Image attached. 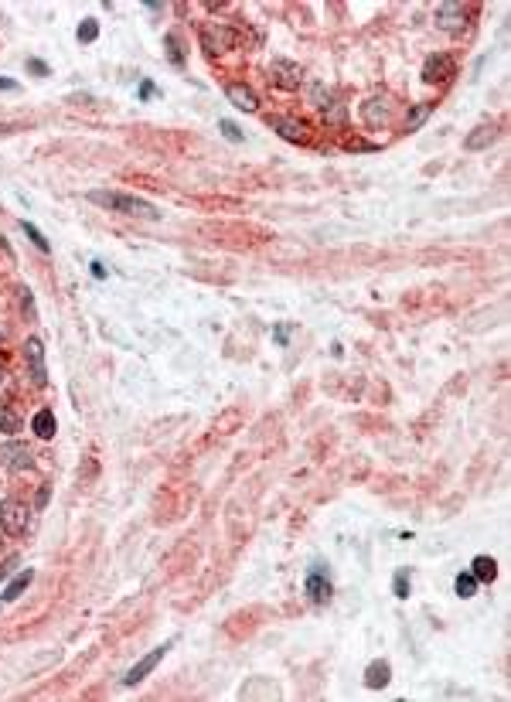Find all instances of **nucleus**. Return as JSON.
<instances>
[{"instance_id":"5","label":"nucleus","mask_w":511,"mask_h":702,"mask_svg":"<svg viewBox=\"0 0 511 702\" xmlns=\"http://www.w3.org/2000/svg\"><path fill=\"white\" fill-rule=\"evenodd\" d=\"M270 82H273L276 89H283V93H294L303 85V69L290 59H273L270 65Z\"/></svg>"},{"instance_id":"1","label":"nucleus","mask_w":511,"mask_h":702,"mask_svg":"<svg viewBox=\"0 0 511 702\" xmlns=\"http://www.w3.org/2000/svg\"><path fill=\"white\" fill-rule=\"evenodd\" d=\"M89 201L99 205V208H106V212H119V215H133V218H160V208L157 205H150V201H143L137 195H123V191H89Z\"/></svg>"},{"instance_id":"30","label":"nucleus","mask_w":511,"mask_h":702,"mask_svg":"<svg viewBox=\"0 0 511 702\" xmlns=\"http://www.w3.org/2000/svg\"><path fill=\"white\" fill-rule=\"evenodd\" d=\"M0 89H7V93H18L20 85L14 82V78H7V76H0Z\"/></svg>"},{"instance_id":"29","label":"nucleus","mask_w":511,"mask_h":702,"mask_svg":"<svg viewBox=\"0 0 511 702\" xmlns=\"http://www.w3.org/2000/svg\"><path fill=\"white\" fill-rule=\"evenodd\" d=\"M348 150H375V143H365V140H348Z\"/></svg>"},{"instance_id":"21","label":"nucleus","mask_w":511,"mask_h":702,"mask_svg":"<svg viewBox=\"0 0 511 702\" xmlns=\"http://www.w3.org/2000/svg\"><path fill=\"white\" fill-rule=\"evenodd\" d=\"M20 229H24V235H28V239H31V242H35V246H38L41 253H48V249H52V242H48V239H44V232H41L38 225H31V222H28V218H24V222H20Z\"/></svg>"},{"instance_id":"7","label":"nucleus","mask_w":511,"mask_h":702,"mask_svg":"<svg viewBox=\"0 0 511 702\" xmlns=\"http://www.w3.org/2000/svg\"><path fill=\"white\" fill-rule=\"evenodd\" d=\"M0 464L7 470H31L35 468V453L20 440H7V444H0Z\"/></svg>"},{"instance_id":"17","label":"nucleus","mask_w":511,"mask_h":702,"mask_svg":"<svg viewBox=\"0 0 511 702\" xmlns=\"http://www.w3.org/2000/svg\"><path fill=\"white\" fill-rule=\"evenodd\" d=\"M31 583H35V569H20L18 576H14L11 583L4 586L0 600H7V604H11V600H18V597H20V593H24V590H28V586H31Z\"/></svg>"},{"instance_id":"6","label":"nucleus","mask_w":511,"mask_h":702,"mask_svg":"<svg viewBox=\"0 0 511 702\" xmlns=\"http://www.w3.org/2000/svg\"><path fill=\"white\" fill-rule=\"evenodd\" d=\"M453 76H457V61H453V55H447V52H436V55H430V59L423 61V82H426V85L450 82Z\"/></svg>"},{"instance_id":"3","label":"nucleus","mask_w":511,"mask_h":702,"mask_svg":"<svg viewBox=\"0 0 511 702\" xmlns=\"http://www.w3.org/2000/svg\"><path fill=\"white\" fill-rule=\"evenodd\" d=\"M31 525V508L24 505L20 498H4L0 501V528L7 532V535H24Z\"/></svg>"},{"instance_id":"25","label":"nucleus","mask_w":511,"mask_h":702,"mask_svg":"<svg viewBox=\"0 0 511 702\" xmlns=\"http://www.w3.org/2000/svg\"><path fill=\"white\" fill-rule=\"evenodd\" d=\"M218 130H222L225 137L232 140V143H242V130H239V126H236V123H232V119H218Z\"/></svg>"},{"instance_id":"14","label":"nucleus","mask_w":511,"mask_h":702,"mask_svg":"<svg viewBox=\"0 0 511 702\" xmlns=\"http://www.w3.org/2000/svg\"><path fill=\"white\" fill-rule=\"evenodd\" d=\"M494 140H498V123H477L464 137V150H488Z\"/></svg>"},{"instance_id":"31","label":"nucleus","mask_w":511,"mask_h":702,"mask_svg":"<svg viewBox=\"0 0 511 702\" xmlns=\"http://www.w3.org/2000/svg\"><path fill=\"white\" fill-rule=\"evenodd\" d=\"M140 96H143V99H150V96H154V85H150V82H143V89H140Z\"/></svg>"},{"instance_id":"22","label":"nucleus","mask_w":511,"mask_h":702,"mask_svg":"<svg viewBox=\"0 0 511 702\" xmlns=\"http://www.w3.org/2000/svg\"><path fill=\"white\" fill-rule=\"evenodd\" d=\"M409 586H413L409 583V569H399V573H395V580H392L395 597H399V600H409Z\"/></svg>"},{"instance_id":"12","label":"nucleus","mask_w":511,"mask_h":702,"mask_svg":"<svg viewBox=\"0 0 511 702\" xmlns=\"http://www.w3.org/2000/svg\"><path fill=\"white\" fill-rule=\"evenodd\" d=\"M389 117H392V102H389V96H375V99H368V102L361 106V119H365L372 130L385 126Z\"/></svg>"},{"instance_id":"9","label":"nucleus","mask_w":511,"mask_h":702,"mask_svg":"<svg viewBox=\"0 0 511 702\" xmlns=\"http://www.w3.org/2000/svg\"><path fill=\"white\" fill-rule=\"evenodd\" d=\"M24 362H28V371H31V382L44 389L48 386V369H44V345L41 338H28L24 341Z\"/></svg>"},{"instance_id":"2","label":"nucleus","mask_w":511,"mask_h":702,"mask_svg":"<svg viewBox=\"0 0 511 702\" xmlns=\"http://www.w3.org/2000/svg\"><path fill=\"white\" fill-rule=\"evenodd\" d=\"M198 41H201V48H205V55L208 59H215V55H225L229 48H236V31H232V24H218V20H208V24H201L198 28Z\"/></svg>"},{"instance_id":"13","label":"nucleus","mask_w":511,"mask_h":702,"mask_svg":"<svg viewBox=\"0 0 511 702\" xmlns=\"http://www.w3.org/2000/svg\"><path fill=\"white\" fill-rule=\"evenodd\" d=\"M225 96H229V102H232L236 109H242V113H256V109H259V96H256V89H249L246 82H229V85H225Z\"/></svg>"},{"instance_id":"15","label":"nucleus","mask_w":511,"mask_h":702,"mask_svg":"<svg viewBox=\"0 0 511 702\" xmlns=\"http://www.w3.org/2000/svg\"><path fill=\"white\" fill-rule=\"evenodd\" d=\"M389 682H392V665L375 658V662L365 668V685H368L372 692H378V689H385Z\"/></svg>"},{"instance_id":"10","label":"nucleus","mask_w":511,"mask_h":702,"mask_svg":"<svg viewBox=\"0 0 511 702\" xmlns=\"http://www.w3.org/2000/svg\"><path fill=\"white\" fill-rule=\"evenodd\" d=\"M270 126H273L279 137L287 143H311V123L296 117H270Z\"/></svg>"},{"instance_id":"28","label":"nucleus","mask_w":511,"mask_h":702,"mask_svg":"<svg viewBox=\"0 0 511 702\" xmlns=\"http://www.w3.org/2000/svg\"><path fill=\"white\" fill-rule=\"evenodd\" d=\"M28 69H31L35 76H48V65H44V61H38V59H31V61H28Z\"/></svg>"},{"instance_id":"20","label":"nucleus","mask_w":511,"mask_h":702,"mask_svg":"<svg viewBox=\"0 0 511 702\" xmlns=\"http://www.w3.org/2000/svg\"><path fill=\"white\" fill-rule=\"evenodd\" d=\"M0 433H20V416L0 403Z\"/></svg>"},{"instance_id":"19","label":"nucleus","mask_w":511,"mask_h":702,"mask_svg":"<svg viewBox=\"0 0 511 702\" xmlns=\"http://www.w3.org/2000/svg\"><path fill=\"white\" fill-rule=\"evenodd\" d=\"M453 590H457V597H464V600H471L474 593H477V580L471 576V569H467V573H460V576L453 580Z\"/></svg>"},{"instance_id":"26","label":"nucleus","mask_w":511,"mask_h":702,"mask_svg":"<svg viewBox=\"0 0 511 702\" xmlns=\"http://www.w3.org/2000/svg\"><path fill=\"white\" fill-rule=\"evenodd\" d=\"M164 41H167V48H171V61H174V65H184V55H181V44H177L174 35H167Z\"/></svg>"},{"instance_id":"27","label":"nucleus","mask_w":511,"mask_h":702,"mask_svg":"<svg viewBox=\"0 0 511 702\" xmlns=\"http://www.w3.org/2000/svg\"><path fill=\"white\" fill-rule=\"evenodd\" d=\"M20 304H24V311L35 317V300H31V290H20Z\"/></svg>"},{"instance_id":"11","label":"nucleus","mask_w":511,"mask_h":702,"mask_svg":"<svg viewBox=\"0 0 511 702\" xmlns=\"http://www.w3.org/2000/svg\"><path fill=\"white\" fill-rule=\"evenodd\" d=\"M167 651H171V641L160 644V648H154L150 655H143V658H140V662L133 665V668H130L126 675H123V685H137V682H143V679H147V675H150V672H154V668H157V665L164 662V655H167Z\"/></svg>"},{"instance_id":"18","label":"nucleus","mask_w":511,"mask_h":702,"mask_svg":"<svg viewBox=\"0 0 511 702\" xmlns=\"http://www.w3.org/2000/svg\"><path fill=\"white\" fill-rule=\"evenodd\" d=\"M471 576L477 583H494L498 580V563H494L491 556H477L471 563Z\"/></svg>"},{"instance_id":"23","label":"nucleus","mask_w":511,"mask_h":702,"mask_svg":"<svg viewBox=\"0 0 511 702\" xmlns=\"http://www.w3.org/2000/svg\"><path fill=\"white\" fill-rule=\"evenodd\" d=\"M96 38H99V20L96 18H85L79 24V41H85V44H89V41H96Z\"/></svg>"},{"instance_id":"32","label":"nucleus","mask_w":511,"mask_h":702,"mask_svg":"<svg viewBox=\"0 0 511 702\" xmlns=\"http://www.w3.org/2000/svg\"><path fill=\"white\" fill-rule=\"evenodd\" d=\"M7 566H11V563H7ZM7 566H0V580H4V576H7Z\"/></svg>"},{"instance_id":"4","label":"nucleus","mask_w":511,"mask_h":702,"mask_svg":"<svg viewBox=\"0 0 511 702\" xmlns=\"http://www.w3.org/2000/svg\"><path fill=\"white\" fill-rule=\"evenodd\" d=\"M471 24V7L464 4H440L436 7V28L447 35H464Z\"/></svg>"},{"instance_id":"8","label":"nucleus","mask_w":511,"mask_h":702,"mask_svg":"<svg viewBox=\"0 0 511 702\" xmlns=\"http://www.w3.org/2000/svg\"><path fill=\"white\" fill-rule=\"evenodd\" d=\"M303 590H307V597L314 600V604H327L331 600V593H335V586H331V576H327V569L320 563H314L307 569V580H303Z\"/></svg>"},{"instance_id":"16","label":"nucleus","mask_w":511,"mask_h":702,"mask_svg":"<svg viewBox=\"0 0 511 702\" xmlns=\"http://www.w3.org/2000/svg\"><path fill=\"white\" fill-rule=\"evenodd\" d=\"M55 429H59V423H55V412L52 410H38L31 416V433H35L38 440H52Z\"/></svg>"},{"instance_id":"24","label":"nucleus","mask_w":511,"mask_h":702,"mask_svg":"<svg viewBox=\"0 0 511 702\" xmlns=\"http://www.w3.org/2000/svg\"><path fill=\"white\" fill-rule=\"evenodd\" d=\"M430 109H433L430 102H419V106H416L413 113H409V119H406V130H416V126H419L423 119L430 117Z\"/></svg>"}]
</instances>
